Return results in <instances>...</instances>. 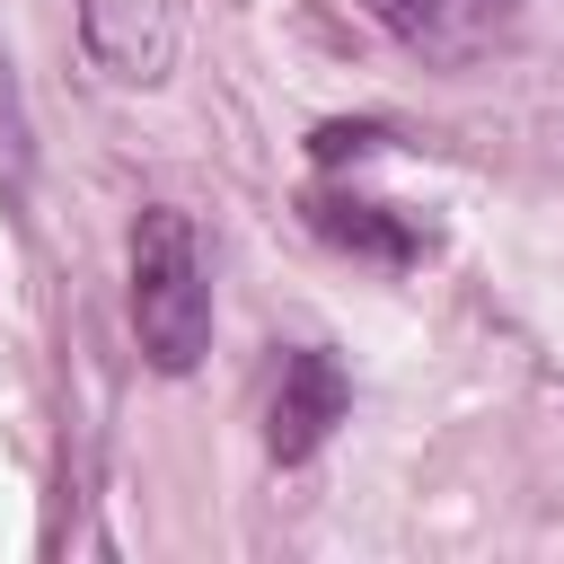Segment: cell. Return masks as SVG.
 I'll return each instance as SVG.
<instances>
[{"mask_svg":"<svg viewBox=\"0 0 564 564\" xmlns=\"http://www.w3.org/2000/svg\"><path fill=\"white\" fill-rule=\"evenodd\" d=\"M308 220L326 229V238H344V247H361V256H414V229H388V212L379 203H308Z\"/></svg>","mask_w":564,"mask_h":564,"instance_id":"5b68a950","label":"cell"},{"mask_svg":"<svg viewBox=\"0 0 564 564\" xmlns=\"http://www.w3.org/2000/svg\"><path fill=\"white\" fill-rule=\"evenodd\" d=\"M361 18L423 62H476L520 26V0H361Z\"/></svg>","mask_w":564,"mask_h":564,"instance_id":"7a4b0ae2","label":"cell"},{"mask_svg":"<svg viewBox=\"0 0 564 564\" xmlns=\"http://www.w3.org/2000/svg\"><path fill=\"white\" fill-rule=\"evenodd\" d=\"M123 300H132V335H141V361L150 370L185 379L212 352V256H203V229L176 203H150L132 220Z\"/></svg>","mask_w":564,"mask_h":564,"instance_id":"6da1fadb","label":"cell"},{"mask_svg":"<svg viewBox=\"0 0 564 564\" xmlns=\"http://www.w3.org/2000/svg\"><path fill=\"white\" fill-rule=\"evenodd\" d=\"M26 176H35V115H26L18 62L0 44V194H26Z\"/></svg>","mask_w":564,"mask_h":564,"instance_id":"277c9868","label":"cell"},{"mask_svg":"<svg viewBox=\"0 0 564 564\" xmlns=\"http://www.w3.org/2000/svg\"><path fill=\"white\" fill-rule=\"evenodd\" d=\"M335 423H344V370H335V352H317V344L282 352L273 397H264V449H273L282 467H300V458L326 449Z\"/></svg>","mask_w":564,"mask_h":564,"instance_id":"3957f363","label":"cell"}]
</instances>
